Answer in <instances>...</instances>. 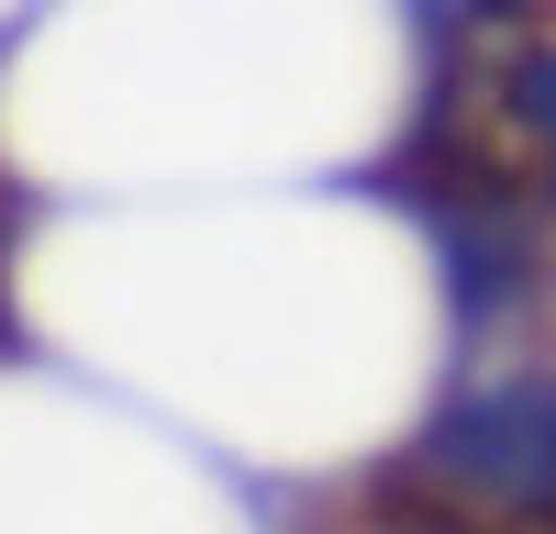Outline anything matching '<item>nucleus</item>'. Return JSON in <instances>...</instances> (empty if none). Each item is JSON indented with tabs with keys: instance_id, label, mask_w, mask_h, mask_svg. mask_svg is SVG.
<instances>
[{
	"instance_id": "obj_2",
	"label": "nucleus",
	"mask_w": 556,
	"mask_h": 534,
	"mask_svg": "<svg viewBox=\"0 0 556 534\" xmlns=\"http://www.w3.org/2000/svg\"><path fill=\"white\" fill-rule=\"evenodd\" d=\"M479 123H490L501 167H513L523 190L556 212V23H534V34H501V44H490Z\"/></svg>"
},
{
	"instance_id": "obj_3",
	"label": "nucleus",
	"mask_w": 556,
	"mask_h": 534,
	"mask_svg": "<svg viewBox=\"0 0 556 534\" xmlns=\"http://www.w3.org/2000/svg\"><path fill=\"white\" fill-rule=\"evenodd\" d=\"M545 12H556V0H468V34H479V44H501V34H534Z\"/></svg>"
},
{
	"instance_id": "obj_1",
	"label": "nucleus",
	"mask_w": 556,
	"mask_h": 534,
	"mask_svg": "<svg viewBox=\"0 0 556 534\" xmlns=\"http://www.w3.org/2000/svg\"><path fill=\"white\" fill-rule=\"evenodd\" d=\"M412 490L479 512V523H513V534H556V368L534 356H468L456 390L424 412V434L401 445Z\"/></svg>"
}]
</instances>
